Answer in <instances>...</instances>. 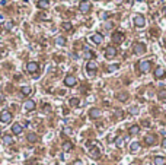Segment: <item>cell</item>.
<instances>
[{"instance_id": "8", "label": "cell", "mask_w": 166, "mask_h": 165, "mask_svg": "<svg viewBox=\"0 0 166 165\" xmlns=\"http://www.w3.org/2000/svg\"><path fill=\"white\" fill-rule=\"evenodd\" d=\"M134 23H136V27H137V28H143V27H144V23H146L144 16L136 15V16H134Z\"/></svg>"}, {"instance_id": "4", "label": "cell", "mask_w": 166, "mask_h": 165, "mask_svg": "<svg viewBox=\"0 0 166 165\" xmlns=\"http://www.w3.org/2000/svg\"><path fill=\"white\" fill-rule=\"evenodd\" d=\"M76 83H77V79H76L73 75H68V76H66V79H64V85H66V86H68V88H73V86H76Z\"/></svg>"}, {"instance_id": "38", "label": "cell", "mask_w": 166, "mask_h": 165, "mask_svg": "<svg viewBox=\"0 0 166 165\" xmlns=\"http://www.w3.org/2000/svg\"><path fill=\"white\" fill-rule=\"evenodd\" d=\"M143 126H144V127H150V123H149L147 120H144V121H143Z\"/></svg>"}, {"instance_id": "7", "label": "cell", "mask_w": 166, "mask_h": 165, "mask_svg": "<svg viewBox=\"0 0 166 165\" xmlns=\"http://www.w3.org/2000/svg\"><path fill=\"white\" fill-rule=\"evenodd\" d=\"M112 40H114V42H117V44H121V42L125 40V35H124L123 32H120V31H117V32L112 34Z\"/></svg>"}, {"instance_id": "25", "label": "cell", "mask_w": 166, "mask_h": 165, "mask_svg": "<svg viewBox=\"0 0 166 165\" xmlns=\"http://www.w3.org/2000/svg\"><path fill=\"white\" fill-rule=\"evenodd\" d=\"M128 133H130V134H138V133H140V126H137V124L131 126L130 130H128Z\"/></svg>"}, {"instance_id": "28", "label": "cell", "mask_w": 166, "mask_h": 165, "mask_svg": "<svg viewBox=\"0 0 166 165\" xmlns=\"http://www.w3.org/2000/svg\"><path fill=\"white\" fill-rule=\"evenodd\" d=\"M117 98L118 100H120V101H127L128 100V93H125V92H121V93H118V95H117Z\"/></svg>"}, {"instance_id": "23", "label": "cell", "mask_w": 166, "mask_h": 165, "mask_svg": "<svg viewBox=\"0 0 166 165\" xmlns=\"http://www.w3.org/2000/svg\"><path fill=\"white\" fill-rule=\"evenodd\" d=\"M3 143H5V145H12V143H13V137H12L10 134H5V136H3Z\"/></svg>"}, {"instance_id": "35", "label": "cell", "mask_w": 166, "mask_h": 165, "mask_svg": "<svg viewBox=\"0 0 166 165\" xmlns=\"http://www.w3.org/2000/svg\"><path fill=\"white\" fill-rule=\"evenodd\" d=\"M42 110H44L45 112H50V111H51V107H50L48 104H44V107H42Z\"/></svg>"}, {"instance_id": "30", "label": "cell", "mask_w": 166, "mask_h": 165, "mask_svg": "<svg viewBox=\"0 0 166 165\" xmlns=\"http://www.w3.org/2000/svg\"><path fill=\"white\" fill-rule=\"evenodd\" d=\"M66 38L64 37H57V40H56V44L57 45H66Z\"/></svg>"}, {"instance_id": "29", "label": "cell", "mask_w": 166, "mask_h": 165, "mask_svg": "<svg viewBox=\"0 0 166 165\" xmlns=\"http://www.w3.org/2000/svg\"><path fill=\"white\" fill-rule=\"evenodd\" d=\"M130 151H131V152H137V151H140V143H138V142H133L131 146H130Z\"/></svg>"}, {"instance_id": "40", "label": "cell", "mask_w": 166, "mask_h": 165, "mask_svg": "<svg viewBox=\"0 0 166 165\" xmlns=\"http://www.w3.org/2000/svg\"><path fill=\"white\" fill-rule=\"evenodd\" d=\"M130 112H131V114H137V108H131Z\"/></svg>"}, {"instance_id": "6", "label": "cell", "mask_w": 166, "mask_h": 165, "mask_svg": "<svg viewBox=\"0 0 166 165\" xmlns=\"http://www.w3.org/2000/svg\"><path fill=\"white\" fill-rule=\"evenodd\" d=\"M115 56H117V48L112 45H108L106 50H105V57L106 59H114Z\"/></svg>"}, {"instance_id": "32", "label": "cell", "mask_w": 166, "mask_h": 165, "mask_svg": "<svg viewBox=\"0 0 166 165\" xmlns=\"http://www.w3.org/2000/svg\"><path fill=\"white\" fill-rule=\"evenodd\" d=\"M123 143H124V139H123V137H117V139H115V145H117L118 148H121Z\"/></svg>"}, {"instance_id": "24", "label": "cell", "mask_w": 166, "mask_h": 165, "mask_svg": "<svg viewBox=\"0 0 166 165\" xmlns=\"http://www.w3.org/2000/svg\"><path fill=\"white\" fill-rule=\"evenodd\" d=\"M72 149H73V143L72 142H68V140H67V142L63 143V151L64 152H68V151H72Z\"/></svg>"}, {"instance_id": "9", "label": "cell", "mask_w": 166, "mask_h": 165, "mask_svg": "<svg viewBox=\"0 0 166 165\" xmlns=\"http://www.w3.org/2000/svg\"><path fill=\"white\" fill-rule=\"evenodd\" d=\"M79 10H80L82 13H87V12L90 10V3L87 2V0H83V2H80V5H79Z\"/></svg>"}, {"instance_id": "31", "label": "cell", "mask_w": 166, "mask_h": 165, "mask_svg": "<svg viewBox=\"0 0 166 165\" xmlns=\"http://www.w3.org/2000/svg\"><path fill=\"white\" fill-rule=\"evenodd\" d=\"M68 104L72 105V107H77V105L80 104V100H79V98H72V100L68 101Z\"/></svg>"}, {"instance_id": "5", "label": "cell", "mask_w": 166, "mask_h": 165, "mask_svg": "<svg viewBox=\"0 0 166 165\" xmlns=\"http://www.w3.org/2000/svg\"><path fill=\"white\" fill-rule=\"evenodd\" d=\"M10 120H12L10 111H7V110L2 111V114H0V121H2V123H10Z\"/></svg>"}, {"instance_id": "44", "label": "cell", "mask_w": 166, "mask_h": 165, "mask_svg": "<svg viewBox=\"0 0 166 165\" xmlns=\"http://www.w3.org/2000/svg\"><path fill=\"white\" fill-rule=\"evenodd\" d=\"M0 57H2V54H0Z\"/></svg>"}, {"instance_id": "17", "label": "cell", "mask_w": 166, "mask_h": 165, "mask_svg": "<svg viewBox=\"0 0 166 165\" xmlns=\"http://www.w3.org/2000/svg\"><path fill=\"white\" fill-rule=\"evenodd\" d=\"M12 133H13V134H20V133H22V126H20L19 123H15V124L12 126Z\"/></svg>"}, {"instance_id": "36", "label": "cell", "mask_w": 166, "mask_h": 165, "mask_svg": "<svg viewBox=\"0 0 166 165\" xmlns=\"http://www.w3.org/2000/svg\"><path fill=\"white\" fill-rule=\"evenodd\" d=\"M63 132H64V134H72V129H70V127H66Z\"/></svg>"}, {"instance_id": "37", "label": "cell", "mask_w": 166, "mask_h": 165, "mask_svg": "<svg viewBox=\"0 0 166 165\" xmlns=\"http://www.w3.org/2000/svg\"><path fill=\"white\" fill-rule=\"evenodd\" d=\"M38 18H39V19H47V15H44V13H39V15H38Z\"/></svg>"}, {"instance_id": "34", "label": "cell", "mask_w": 166, "mask_h": 165, "mask_svg": "<svg viewBox=\"0 0 166 165\" xmlns=\"http://www.w3.org/2000/svg\"><path fill=\"white\" fill-rule=\"evenodd\" d=\"M5 28H6V29H12V28H13V22H6V23H5Z\"/></svg>"}, {"instance_id": "3", "label": "cell", "mask_w": 166, "mask_h": 165, "mask_svg": "<svg viewBox=\"0 0 166 165\" xmlns=\"http://www.w3.org/2000/svg\"><path fill=\"white\" fill-rule=\"evenodd\" d=\"M133 51L136 54H141V53H146V45L143 42H136L133 45Z\"/></svg>"}, {"instance_id": "15", "label": "cell", "mask_w": 166, "mask_h": 165, "mask_svg": "<svg viewBox=\"0 0 166 165\" xmlns=\"http://www.w3.org/2000/svg\"><path fill=\"white\" fill-rule=\"evenodd\" d=\"M90 156L93 158V159H98L99 156H101V151L98 149V148H95V146H92V149H90Z\"/></svg>"}, {"instance_id": "13", "label": "cell", "mask_w": 166, "mask_h": 165, "mask_svg": "<svg viewBox=\"0 0 166 165\" xmlns=\"http://www.w3.org/2000/svg\"><path fill=\"white\" fill-rule=\"evenodd\" d=\"M89 117H90V119H99V117H101V110L99 108H92L89 111Z\"/></svg>"}, {"instance_id": "42", "label": "cell", "mask_w": 166, "mask_h": 165, "mask_svg": "<svg viewBox=\"0 0 166 165\" xmlns=\"http://www.w3.org/2000/svg\"><path fill=\"white\" fill-rule=\"evenodd\" d=\"M3 100H5V98H3V95H2V93H0V104L3 102Z\"/></svg>"}, {"instance_id": "41", "label": "cell", "mask_w": 166, "mask_h": 165, "mask_svg": "<svg viewBox=\"0 0 166 165\" xmlns=\"http://www.w3.org/2000/svg\"><path fill=\"white\" fill-rule=\"evenodd\" d=\"M162 146H163V148H166V137L162 140Z\"/></svg>"}, {"instance_id": "18", "label": "cell", "mask_w": 166, "mask_h": 165, "mask_svg": "<svg viewBox=\"0 0 166 165\" xmlns=\"http://www.w3.org/2000/svg\"><path fill=\"white\" fill-rule=\"evenodd\" d=\"M38 7L39 9H47V7H48V5H50V2H48V0H38Z\"/></svg>"}, {"instance_id": "39", "label": "cell", "mask_w": 166, "mask_h": 165, "mask_svg": "<svg viewBox=\"0 0 166 165\" xmlns=\"http://www.w3.org/2000/svg\"><path fill=\"white\" fill-rule=\"evenodd\" d=\"M73 165H83V162L77 159V161H75V162H73Z\"/></svg>"}, {"instance_id": "21", "label": "cell", "mask_w": 166, "mask_h": 165, "mask_svg": "<svg viewBox=\"0 0 166 165\" xmlns=\"http://www.w3.org/2000/svg\"><path fill=\"white\" fill-rule=\"evenodd\" d=\"M83 57H85V59H87V60H92V59L95 57V53H93L92 50H87V48H86V50H85V53H83Z\"/></svg>"}, {"instance_id": "1", "label": "cell", "mask_w": 166, "mask_h": 165, "mask_svg": "<svg viewBox=\"0 0 166 165\" xmlns=\"http://www.w3.org/2000/svg\"><path fill=\"white\" fill-rule=\"evenodd\" d=\"M150 67H152V61L150 60H141V61H138V70H140L141 73L149 72Z\"/></svg>"}, {"instance_id": "26", "label": "cell", "mask_w": 166, "mask_h": 165, "mask_svg": "<svg viewBox=\"0 0 166 165\" xmlns=\"http://www.w3.org/2000/svg\"><path fill=\"white\" fill-rule=\"evenodd\" d=\"M61 28H63L64 31H72V29H73V25H72L70 22H63V23H61Z\"/></svg>"}, {"instance_id": "14", "label": "cell", "mask_w": 166, "mask_h": 165, "mask_svg": "<svg viewBox=\"0 0 166 165\" xmlns=\"http://www.w3.org/2000/svg\"><path fill=\"white\" fill-rule=\"evenodd\" d=\"M102 40H104V35H102V34H93V35L90 37V41L95 42V44H101Z\"/></svg>"}, {"instance_id": "16", "label": "cell", "mask_w": 166, "mask_h": 165, "mask_svg": "<svg viewBox=\"0 0 166 165\" xmlns=\"http://www.w3.org/2000/svg\"><path fill=\"white\" fill-rule=\"evenodd\" d=\"M165 76V69L163 67H156V70H154V78L156 79H162Z\"/></svg>"}, {"instance_id": "11", "label": "cell", "mask_w": 166, "mask_h": 165, "mask_svg": "<svg viewBox=\"0 0 166 165\" xmlns=\"http://www.w3.org/2000/svg\"><path fill=\"white\" fill-rule=\"evenodd\" d=\"M35 107H37V104L32 100H28V101H25V104H23V108H25L26 111H34Z\"/></svg>"}, {"instance_id": "19", "label": "cell", "mask_w": 166, "mask_h": 165, "mask_svg": "<svg viewBox=\"0 0 166 165\" xmlns=\"http://www.w3.org/2000/svg\"><path fill=\"white\" fill-rule=\"evenodd\" d=\"M32 92V89H31V86H22V89H20V93L23 97H28L29 93Z\"/></svg>"}, {"instance_id": "20", "label": "cell", "mask_w": 166, "mask_h": 165, "mask_svg": "<svg viewBox=\"0 0 166 165\" xmlns=\"http://www.w3.org/2000/svg\"><path fill=\"white\" fill-rule=\"evenodd\" d=\"M26 139H28V142H31V143H35V142H38V136H37L35 133H28Z\"/></svg>"}, {"instance_id": "43", "label": "cell", "mask_w": 166, "mask_h": 165, "mask_svg": "<svg viewBox=\"0 0 166 165\" xmlns=\"http://www.w3.org/2000/svg\"><path fill=\"white\" fill-rule=\"evenodd\" d=\"M133 165H138V162H134V164H133Z\"/></svg>"}, {"instance_id": "33", "label": "cell", "mask_w": 166, "mask_h": 165, "mask_svg": "<svg viewBox=\"0 0 166 165\" xmlns=\"http://www.w3.org/2000/svg\"><path fill=\"white\" fill-rule=\"evenodd\" d=\"M118 67H120V64H111V66H108V72H115Z\"/></svg>"}, {"instance_id": "10", "label": "cell", "mask_w": 166, "mask_h": 165, "mask_svg": "<svg viewBox=\"0 0 166 165\" xmlns=\"http://www.w3.org/2000/svg\"><path fill=\"white\" fill-rule=\"evenodd\" d=\"M96 63H93V61H89L87 64H86V70H87V73L90 75V76H93L95 75V72H96Z\"/></svg>"}, {"instance_id": "2", "label": "cell", "mask_w": 166, "mask_h": 165, "mask_svg": "<svg viewBox=\"0 0 166 165\" xmlns=\"http://www.w3.org/2000/svg\"><path fill=\"white\" fill-rule=\"evenodd\" d=\"M26 70L31 73V75H34V73H38V70H39V66H38V63L37 61H29L28 64H26Z\"/></svg>"}, {"instance_id": "22", "label": "cell", "mask_w": 166, "mask_h": 165, "mask_svg": "<svg viewBox=\"0 0 166 165\" xmlns=\"http://www.w3.org/2000/svg\"><path fill=\"white\" fill-rule=\"evenodd\" d=\"M153 162H154V165H166V159L163 156H156Z\"/></svg>"}, {"instance_id": "27", "label": "cell", "mask_w": 166, "mask_h": 165, "mask_svg": "<svg viewBox=\"0 0 166 165\" xmlns=\"http://www.w3.org/2000/svg\"><path fill=\"white\" fill-rule=\"evenodd\" d=\"M157 98H159V100H166V89H165V88L159 89V92H157Z\"/></svg>"}, {"instance_id": "12", "label": "cell", "mask_w": 166, "mask_h": 165, "mask_svg": "<svg viewBox=\"0 0 166 165\" xmlns=\"http://www.w3.org/2000/svg\"><path fill=\"white\" fill-rule=\"evenodd\" d=\"M154 142H156V136H154V134H147V136L144 137V143H146L147 146L154 145Z\"/></svg>"}]
</instances>
